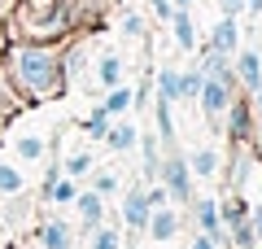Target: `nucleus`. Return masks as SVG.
I'll return each mask as SVG.
<instances>
[{
  "label": "nucleus",
  "mask_w": 262,
  "mask_h": 249,
  "mask_svg": "<svg viewBox=\"0 0 262 249\" xmlns=\"http://www.w3.org/2000/svg\"><path fill=\"white\" fill-rule=\"evenodd\" d=\"M5 74L22 101H57L66 92V61L53 39H13L5 48Z\"/></svg>",
  "instance_id": "nucleus-1"
},
{
  "label": "nucleus",
  "mask_w": 262,
  "mask_h": 249,
  "mask_svg": "<svg viewBox=\"0 0 262 249\" xmlns=\"http://www.w3.org/2000/svg\"><path fill=\"white\" fill-rule=\"evenodd\" d=\"M158 179H162V188L170 193V201H175L179 210H184V205H192V171H188V157H179V153L162 157Z\"/></svg>",
  "instance_id": "nucleus-2"
},
{
  "label": "nucleus",
  "mask_w": 262,
  "mask_h": 249,
  "mask_svg": "<svg viewBox=\"0 0 262 249\" xmlns=\"http://www.w3.org/2000/svg\"><path fill=\"white\" fill-rule=\"evenodd\" d=\"M192 205H196V227L206 232L214 245H223L227 227H223V214H219V201H214V197H192Z\"/></svg>",
  "instance_id": "nucleus-3"
},
{
  "label": "nucleus",
  "mask_w": 262,
  "mask_h": 249,
  "mask_svg": "<svg viewBox=\"0 0 262 249\" xmlns=\"http://www.w3.org/2000/svg\"><path fill=\"white\" fill-rule=\"evenodd\" d=\"M149 214H153V205L144 197V188H127V197H122V219H127V227L144 232L149 227Z\"/></svg>",
  "instance_id": "nucleus-4"
},
{
  "label": "nucleus",
  "mask_w": 262,
  "mask_h": 249,
  "mask_svg": "<svg viewBox=\"0 0 262 249\" xmlns=\"http://www.w3.org/2000/svg\"><path fill=\"white\" fill-rule=\"evenodd\" d=\"M236 83L241 88H249V92H258L262 88V53H253V48H245V53H236Z\"/></svg>",
  "instance_id": "nucleus-5"
},
{
  "label": "nucleus",
  "mask_w": 262,
  "mask_h": 249,
  "mask_svg": "<svg viewBox=\"0 0 262 249\" xmlns=\"http://www.w3.org/2000/svg\"><path fill=\"white\" fill-rule=\"evenodd\" d=\"M210 48H219V53H227V57L241 48V27H236V18L223 13V18L214 22V31H210Z\"/></svg>",
  "instance_id": "nucleus-6"
},
{
  "label": "nucleus",
  "mask_w": 262,
  "mask_h": 249,
  "mask_svg": "<svg viewBox=\"0 0 262 249\" xmlns=\"http://www.w3.org/2000/svg\"><path fill=\"white\" fill-rule=\"evenodd\" d=\"M75 205H79V223H83L88 232L101 227V219H105V197H101V193H92V188H88V193L75 197Z\"/></svg>",
  "instance_id": "nucleus-7"
},
{
  "label": "nucleus",
  "mask_w": 262,
  "mask_h": 249,
  "mask_svg": "<svg viewBox=\"0 0 262 249\" xmlns=\"http://www.w3.org/2000/svg\"><path fill=\"white\" fill-rule=\"evenodd\" d=\"M144 232H149L153 240H170V236L179 232V210H170V205H158V210L149 214V227H144Z\"/></svg>",
  "instance_id": "nucleus-8"
},
{
  "label": "nucleus",
  "mask_w": 262,
  "mask_h": 249,
  "mask_svg": "<svg viewBox=\"0 0 262 249\" xmlns=\"http://www.w3.org/2000/svg\"><path fill=\"white\" fill-rule=\"evenodd\" d=\"M227 136L232 140H245V131H249V101L245 96H232V105H227Z\"/></svg>",
  "instance_id": "nucleus-9"
},
{
  "label": "nucleus",
  "mask_w": 262,
  "mask_h": 249,
  "mask_svg": "<svg viewBox=\"0 0 262 249\" xmlns=\"http://www.w3.org/2000/svg\"><path fill=\"white\" fill-rule=\"evenodd\" d=\"M170 31H175V44L184 48V53H192V48H196V27H192V18H188V9L170 13Z\"/></svg>",
  "instance_id": "nucleus-10"
},
{
  "label": "nucleus",
  "mask_w": 262,
  "mask_h": 249,
  "mask_svg": "<svg viewBox=\"0 0 262 249\" xmlns=\"http://www.w3.org/2000/svg\"><path fill=\"white\" fill-rule=\"evenodd\" d=\"M75 240H70V227H66L61 219H53V223H44L39 227V249H70Z\"/></svg>",
  "instance_id": "nucleus-11"
},
{
  "label": "nucleus",
  "mask_w": 262,
  "mask_h": 249,
  "mask_svg": "<svg viewBox=\"0 0 262 249\" xmlns=\"http://www.w3.org/2000/svg\"><path fill=\"white\" fill-rule=\"evenodd\" d=\"M105 144H110L114 153H127V149H136V144H140V131L131 127V122H118V127H110V131H105Z\"/></svg>",
  "instance_id": "nucleus-12"
},
{
  "label": "nucleus",
  "mask_w": 262,
  "mask_h": 249,
  "mask_svg": "<svg viewBox=\"0 0 262 249\" xmlns=\"http://www.w3.org/2000/svg\"><path fill=\"white\" fill-rule=\"evenodd\" d=\"M22 105H27V101H22V92L9 83V74H0V122H9Z\"/></svg>",
  "instance_id": "nucleus-13"
},
{
  "label": "nucleus",
  "mask_w": 262,
  "mask_h": 249,
  "mask_svg": "<svg viewBox=\"0 0 262 249\" xmlns=\"http://www.w3.org/2000/svg\"><path fill=\"white\" fill-rule=\"evenodd\" d=\"M96 79H101L105 88H118L122 83V57L118 53H101L96 57Z\"/></svg>",
  "instance_id": "nucleus-14"
},
{
  "label": "nucleus",
  "mask_w": 262,
  "mask_h": 249,
  "mask_svg": "<svg viewBox=\"0 0 262 249\" xmlns=\"http://www.w3.org/2000/svg\"><path fill=\"white\" fill-rule=\"evenodd\" d=\"M188 171H192L196 179H214L219 175V153L214 149H196V153L188 157Z\"/></svg>",
  "instance_id": "nucleus-15"
},
{
  "label": "nucleus",
  "mask_w": 262,
  "mask_h": 249,
  "mask_svg": "<svg viewBox=\"0 0 262 249\" xmlns=\"http://www.w3.org/2000/svg\"><path fill=\"white\" fill-rule=\"evenodd\" d=\"M158 101H170V105L179 101V70H170V66L158 70Z\"/></svg>",
  "instance_id": "nucleus-16"
},
{
  "label": "nucleus",
  "mask_w": 262,
  "mask_h": 249,
  "mask_svg": "<svg viewBox=\"0 0 262 249\" xmlns=\"http://www.w3.org/2000/svg\"><path fill=\"white\" fill-rule=\"evenodd\" d=\"M131 96H136V92H131V88H122V83H118V88H110V96H105V101H101V110H105V114H110V118H114V114L131 110Z\"/></svg>",
  "instance_id": "nucleus-17"
},
{
  "label": "nucleus",
  "mask_w": 262,
  "mask_h": 249,
  "mask_svg": "<svg viewBox=\"0 0 262 249\" xmlns=\"http://www.w3.org/2000/svg\"><path fill=\"white\" fill-rule=\"evenodd\" d=\"M158 140L162 144H175V118H170V101H158Z\"/></svg>",
  "instance_id": "nucleus-18"
},
{
  "label": "nucleus",
  "mask_w": 262,
  "mask_h": 249,
  "mask_svg": "<svg viewBox=\"0 0 262 249\" xmlns=\"http://www.w3.org/2000/svg\"><path fill=\"white\" fill-rule=\"evenodd\" d=\"M44 197H48V201H57V205H70L79 197V188H75V179H57V184L44 188Z\"/></svg>",
  "instance_id": "nucleus-19"
},
{
  "label": "nucleus",
  "mask_w": 262,
  "mask_h": 249,
  "mask_svg": "<svg viewBox=\"0 0 262 249\" xmlns=\"http://www.w3.org/2000/svg\"><path fill=\"white\" fill-rule=\"evenodd\" d=\"M140 144H144V179H158V171H162V153H158V140H153V136H144Z\"/></svg>",
  "instance_id": "nucleus-20"
},
{
  "label": "nucleus",
  "mask_w": 262,
  "mask_h": 249,
  "mask_svg": "<svg viewBox=\"0 0 262 249\" xmlns=\"http://www.w3.org/2000/svg\"><path fill=\"white\" fill-rule=\"evenodd\" d=\"M201 83H206V70H201V66L188 70V74H179V101H184V96H196V92H201Z\"/></svg>",
  "instance_id": "nucleus-21"
},
{
  "label": "nucleus",
  "mask_w": 262,
  "mask_h": 249,
  "mask_svg": "<svg viewBox=\"0 0 262 249\" xmlns=\"http://www.w3.org/2000/svg\"><path fill=\"white\" fill-rule=\"evenodd\" d=\"M92 153H75V157H70V162H66V175H70V179H83V175H92Z\"/></svg>",
  "instance_id": "nucleus-22"
},
{
  "label": "nucleus",
  "mask_w": 262,
  "mask_h": 249,
  "mask_svg": "<svg viewBox=\"0 0 262 249\" xmlns=\"http://www.w3.org/2000/svg\"><path fill=\"white\" fill-rule=\"evenodd\" d=\"M83 131H88L92 140H105V131H110V114H105L101 105H96V114H92V118L83 122Z\"/></svg>",
  "instance_id": "nucleus-23"
},
{
  "label": "nucleus",
  "mask_w": 262,
  "mask_h": 249,
  "mask_svg": "<svg viewBox=\"0 0 262 249\" xmlns=\"http://www.w3.org/2000/svg\"><path fill=\"white\" fill-rule=\"evenodd\" d=\"M92 193L114 197V193H118V175H114V171H96V175H92Z\"/></svg>",
  "instance_id": "nucleus-24"
},
{
  "label": "nucleus",
  "mask_w": 262,
  "mask_h": 249,
  "mask_svg": "<svg viewBox=\"0 0 262 249\" xmlns=\"http://www.w3.org/2000/svg\"><path fill=\"white\" fill-rule=\"evenodd\" d=\"M44 140H39V136H22L18 140V157H27V162H35V157H44Z\"/></svg>",
  "instance_id": "nucleus-25"
},
{
  "label": "nucleus",
  "mask_w": 262,
  "mask_h": 249,
  "mask_svg": "<svg viewBox=\"0 0 262 249\" xmlns=\"http://www.w3.org/2000/svg\"><path fill=\"white\" fill-rule=\"evenodd\" d=\"M92 249H118V232L114 227H92Z\"/></svg>",
  "instance_id": "nucleus-26"
},
{
  "label": "nucleus",
  "mask_w": 262,
  "mask_h": 249,
  "mask_svg": "<svg viewBox=\"0 0 262 249\" xmlns=\"http://www.w3.org/2000/svg\"><path fill=\"white\" fill-rule=\"evenodd\" d=\"M0 193H22V175L13 166H0Z\"/></svg>",
  "instance_id": "nucleus-27"
},
{
  "label": "nucleus",
  "mask_w": 262,
  "mask_h": 249,
  "mask_svg": "<svg viewBox=\"0 0 262 249\" xmlns=\"http://www.w3.org/2000/svg\"><path fill=\"white\" fill-rule=\"evenodd\" d=\"M122 31L140 39V35H144V18H140V13H127V22H122Z\"/></svg>",
  "instance_id": "nucleus-28"
},
{
  "label": "nucleus",
  "mask_w": 262,
  "mask_h": 249,
  "mask_svg": "<svg viewBox=\"0 0 262 249\" xmlns=\"http://www.w3.org/2000/svg\"><path fill=\"white\" fill-rule=\"evenodd\" d=\"M219 9H223V13H227V18H236V13H241V9H245V0H219Z\"/></svg>",
  "instance_id": "nucleus-29"
},
{
  "label": "nucleus",
  "mask_w": 262,
  "mask_h": 249,
  "mask_svg": "<svg viewBox=\"0 0 262 249\" xmlns=\"http://www.w3.org/2000/svg\"><path fill=\"white\" fill-rule=\"evenodd\" d=\"M188 249H219V245H214V240L206 236V232H201V236H196V240H192V245H188Z\"/></svg>",
  "instance_id": "nucleus-30"
},
{
  "label": "nucleus",
  "mask_w": 262,
  "mask_h": 249,
  "mask_svg": "<svg viewBox=\"0 0 262 249\" xmlns=\"http://www.w3.org/2000/svg\"><path fill=\"white\" fill-rule=\"evenodd\" d=\"M245 9H249V13H262V0H245Z\"/></svg>",
  "instance_id": "nucleus-31"
},
{
  "label": "nucleus",
  "mask_w": 262,
  "mask_h": 249,
  "mask_svg": "<svg viewBox=\"0 0 262 249\" xmlns=\"http://www.w3.org/2000/svg\"><path fill=\"white\" fill-rule=\"evenodd\" d=\"M253 110L262 114V88H258V92H253Z\"/></svg>",
  "instance_id": "nucleus-32"
},
{
  "label": "nucleus",
  "mask_w": 262,
  "mask_h": 249,
  "mask_svg": "<svg viewBox=\"0 0 262 249\" xmlns=\"http://www.w3.org/2000/svg\"><path fill=\"white\" fill-rule=\"evenodd\" d=\"M170 5H175V9H192V0H170Z\"/></svg>",
  "instance_id": "nucleus-33"
}]
</instances>
